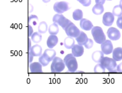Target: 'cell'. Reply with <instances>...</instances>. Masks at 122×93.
Wrapping results in <instances>:
<instances>
[{
  "mask_svg": "<svg viewBox=\"0 0 122 93\" xmlns=\"http://www.w3.org/2000/svg\"><path fill=\"white\" fill-rule=\"evenodd\" d=\"M63 30L65 31V33L68 36H70L72 38H77L80 35V31H80V29L72 22H70L67 26V27L64 29Z\"/></svg>",
  "mask_w": 122,
  "mask_h": 93,
  "instance_id": "8992f818",
  "label": "cell"
},
{
  "mask_svg": "<svg viewBox=\"0 0 122 93\" xmlns=\"http://www.w3.org/2000/svg\"><path fill=\"white\" fill-rule=\"evenodd\" d=\"M80 28L82 30L85 31H90L93 28V24L91 21L87 19H82L80 20Z\"/></svg>",
  "mask_w": 122,
  "mask_h": 93,
  "instance_id": "4fadbf2b",
  "label": "cell"
},
{
  "mask_svg": "<svg viewBox=\"0 0 122 93\" xmlns=\"http://www.w3.org/2000/svg\"><path fill=\"white\" fill-rule=\"evenodd\" d=\"M43 65L39 62H31L29 64V70L31 72H42Z\"/></svg>",
  "mask_w": 122,
  "mask_h": 93,
  "instance_id": "9a60e30c",
  "label": "cell"
},
{
  "mask_svg": "<svg viewBox=\"0 0 122 93\" xmlns=\"http://www.w3.org/2000/svg\"><path fill=\"white\" fill-rule=\"evenodd\" d=\"M30 51L33 56L39 57V56H41V54H42V48H41V46H39V45H38V44H36V45L33 46L31 47Z\"/></svg>",
  "mask_w": 122,
  "mask_h": 93,
  "instance_id": "ac0fdd59",
  "label": "cell"
},
{
  "mask_svg": "<svg viewBox=\"0 0 122 93\" xmlns=\"http://www.w3.org/2000/svg\"><path fill=\"white\" fill-rule=\"evenodd\" d=\"M113 58L116 61H120L122 60V48L118 47L113 50L112 52Z\"/></svg>",
  "mask_w": 122,
  "mask_h": 93,
  "instance_id": "e0dca14e",
  "label": "cell"
},
{
  "mask_svg": "<svg viewBox=\"0 0 122 93\" xmlns=\"http://www.w3.org/2000/svg\"><path fill=\"white\" fill-rule=\"evenodd\" d=\"M63 61L65 64V66L67 67L69 72H75L77 70L78 64L76 60V57H75L72 53L66 55Z\"/></svg>",
  "mask_w": 122,
  "mask_h": 93,
  "instance_id": "6da1fadb",
  "label": "cell"
},
{
  "mask_svg": "<svg viewBox=\"0 0 122 93\" xmlns=\"http://www.w3.org/2000/svg\"><path fill=\"white\" fill-rule=\"evenodd\" d=\"M99 63L107 69L109 72H114L117 68V61L114 58H110L108 57H103Z\"/></svg>",
  "mask_w": 122,
  "mask_h": 93,
  "instance_id": "3957f363",
  "label": "cell"
},
{
  "mask_svg": "<svg viewBox=\"0 0 122 93\" xmlns=\"http://www.w3.org/2000/svg\"><path fill=\"white\" fill-rule=\"evenodd\" d=\"M85 47L87 49H90L91 48H92L93 46V41L90 39V38H88V41H87V43L84 45Z\"/></svg>",
  "mask_w": 122,
  "mask_h": 93,
  "instance_id": "4dcf8cb0",
  "label": "cell"
},
{
  "mask_svg": "<svg viewBox=\"0 0 122 93\" xmlns=\"http://www.w3.org/2000/svg\"><path fill=\"white\" fill-rule=\"evenodd\" d=\"M102 51L105 55H109L113 52V44L110 40H106L104 43L101 44Z\"/></svg>",
  "mask_w": 122,
  "mask_h": 93,
  "instance_id": "ba28073f",
  "label": "cell"
},
{
  "mask_svg": "<svg viewBox=\"0 0 122 93\" xmlns=\"http://www.w3.org/2000/svg\"><path fill=\"white\" fill-rule=\"evenodd\" d=\"M103 57H104V53L102 51H94L92 55V58L93 61L97 62V63H99Z\"/></svg>",
  "mask_w": 122,
  "mask_h": 93,
  "instance_id": "d6986e66",
  "label": "cell"
},
{
  "mask_svg": "<svg viewBox=\"0 0 122 93\" xmlns=\"http://www.w3.org/2000/svg\"><path fill=\"white\" fill-rule=\"evenodd\" d=\"M53 23H56L60 26H61L63 29L67 27V26L71 22L69 19H66L63 15L61 14H56L53 17Z\"/></svg>",
  "mask_w": 122,
  "mask_h": 93,
  "instance_id": "5b68a950",
  "label": "cell"
},
{
  "mask_svg": "<svg viewBox=\"0 0 122 93\" xmlns=\"http://www.w3.org/2000/svg\"><path fill=\"white\" fill-rule=\"evenodd\" d=\"M33 33V29L32 28V26L29 24V26H28V36H29V37H31Z\"/></svg>",
  "mask_w": 122,
  "mask_h": 93,
  "instance_id": "d6a6232c",
  "label": "cell"
},
{
  "mask_svg": "<svg viewBox=\"0 0 122 93\" xmlns=\"http://www.w3.org/2000/svg\"><path fill=\"white\" fill-rule=\"evenodd\" d=\"M117 25L119 29H122V15L118 17V19L117 21Z\"/></svg>",
  "mask_w": 122,
  "mask_h": 93,
  "instance_id": "1f68e13d",
  "label": "cell"
},
{
  "mask_svg": "<svg viewBox=\"0 0 122 93\" xmlns=\"http://www.w3.org/2000/svg\"><path fill=\"white\" fill-rule=\"evenodd\" d=\"M94 71L95 72H105L106 69L102 65L101 63H98L97 65H95V67L94 68Z\"/></svg>",
  "mask_w": 122,
  "mask_h": 93,
  "instance_id": "83f0119b",
  "label": "cell"
},
{
  "mask_svg": "<svg viewBox=\"0 0 122 93\" xmlns=\"http://www.w3.org/2000/svg\"><path fill=\"white\" fill-rule=\"evenodd\" d=\"M58 42V38L56 35H51L47 39V46L49 48H54Z\"/></svg>",
  "mask_w": 122,
  "mask_h": 93,
  "instance_id": "5bb4252c",
  "label": "cell"
},
{
  "mask_svg": "<svg viewBox=\"0 0 122 93\" xmlns=\"http://www.w3.org/2000/svg\"><path fill=\"white\" fill-rule=\"evenodd\" d=\"M92 35L94 41L98 44H102L106 41V36L102 29L99 26H93L92 29Z\"/></svg>",
  "mask_w": 122,
  "mask_h": 93,
  "instance_id": "7a4b0ae2",
  "label": "cell"
},
{
  "mask_svg": "<svg viewBox=\"0 0 122 93\" xmlns=\"http://www.w3.org/2000/svg\"><path fill=\"white\" fill-rule=\"evenodd\" d=\"M119 6L122 9V0H120V2H119Z\"/></svg>",
  "mask_w": 122,
  "mask_h": 93,
  "instance_id": "ab89813d",
  "label": "cell"
},
{
  "mask_svg": "<svg viewBox=\"0 0 122 93\" xmlns=\"http://www.w3.org/2000/svg\"><path fill=\"white\" fill-rule=\"evenodd\" d=\"M38 62H40L43 67H45V66H47L48 65V63L49 62L45 58V57L42 55V56H39V59H38Z\"/></svg>",
  "mask_w": 122,
  "mask_h": 93,
  "instance_id": "f1b7e54d",
  "label": "cell"
},
{
  "mask_svg": "<svg viewBox=\"0 0 122 93\" xmlns=\"http://www.w3.org/2000/svg\"><path fill=\"white\" fill-rule=\"evenodd\" d=\"M69 4L67 1H58L56 2L53 5V9L58 14H62V13L68 11L70 9Z\"/></svg>",
  "mask_w": 122,
  "mask_h": 93,
  "instance_id": "52a82bcc",
  "label": "cell"
},
{
  "mask_svg": "<svg viewBox=\"0 0 122 93\" xmlns=\"http://www.w3.org/2000/svg\"><path fill=\"white\" fill-rule=\"evenodd\" d=\"M114 21V15L111 12H106L102 17V23L105 26H111Z\"/></svg>",
  "mask_w": 122,
  "mask_h": 93,
  "instance_id": "9c48e42d",
  "label": "cell"
},
{
  "mask_svg": "<svg viewBox=\"0 0 122 93\" xmlns=\"http://www.w3.org/2000/svg\"><path fill=\"white\" fill-rule=\"evenodd\" d=\"M105 1H106V0H95V2H96V4H101V5H103V4L105 3Z\"/></svg>",
  "mask_w": 122,
  "mask_h": 93,
  "instance_id": "d590c367",
  "label": "cell"
},
{
  "mask_svg": "<svg viewBox=\"0 0 122 93\" xmlns=\"http://www.w3.org/2000/svg\"><path fill=\"white\" fill-rule=\"evenodd\" d=\"M84 53V48L83 46L81 45H74L73 47L72 48V54L77 58V57H80L83 55Z\"/></svg>",
  "mask_w": 122,
  "mask_h": 93,
  "instance_id": "8fae6325",
  "label": "cell"
},
{
  "mask_svg": "<svg viewBox=\"0 0 122 93\" xmlns=\"http://www.w3.org/2000/svg\"><path fill=\"white\" fill-rule=\"evenodd\" d=\"M72 17L75 21H80L83 19V12L81 9H75L72 13Z\"/></svg>",
  "mask_w": 122,
  "mask_h": 93,
  "instance_id": "603a6c76",
  "label": "cell"
},
{
  "mask_svg": "<svg viewBox=\"0 0 122 93\" xmlns=\"http://www.w3.org/2000/svg\"><path fill=\"white\" fill-rule=\"evenodd\" d=\"M75 45V40L72 37L67 36L64 40V46L67 49H72L73 46Z\"/></svg>",
  "mask_w": 122,
  "mask_h": 93,
  "instance_id": "ffe728a7",
  "label": "cell"
},
{
  "mask_svg": "<svg viewBox=\"0 0 122 93\" xmlns=\"http://www.w3.org/2000/svg\"><path fill=\"white\" fill-rule=\"evenodd\" d=\"M48 32L51 35H56L59 32V27L58 24L56 23H53L51 24L48 27Z\"/></svg>",
  "mask_w": 122,
  "mask_h": 93,
  "instance_id": "7402d4cb",
  "label": "cell"
},
{
  "mask_svg": "<svg viewBox=\"0 0 122 93\" xmlns=\"http://www.w3.org/2000/svg\"><path fill=\"white\" fill-rule=\"evenodd\" d=\"M38 31L41 34H44L46 33V31H48V25L46 24V22L45 21H41L38 26Z\"/></svg>",
  "mask_w": 122,
  "mask_h": 93,
  "instance_id": "cb8c5ba5",
  "label": "cell"
},
{
  "mask_svg": "<svg viewBox=\"0 0 122 93\" xmlns=\"http://www.w3.org/2000/svg\"><path fill=\"white\" fill-rule=\"evenodd\" d=\"M77 1H78L84 6H89L91 4V0H77Z\"/></svg>",
  "mask_w": 122,
  "mask_h": 93,
  "instance_id": "f546056e",
  "label": "cell"
},
{
  "mask_svg": "<svg viewBox=\"0 0 122 93\" xmlns=\"http://www.w3.org/2000/svg\"><path fill=\"white\" fill-rule=\"evenodd\" d=\"M117 72H122V62H121L119 65H117Z\"/></svg>",
  "mask_w": 122,
  "mask_h": 93,
  "instance_id": "e575fe53",
  "label": "cell"
},
{
  "mask_svg": "<svg viewBox=\"0 0 122 93\" xmlns=\"http://www.w3.org/2000/svg\"><path fill=\"white\" fill-rule=\"evenodd\" d=\"M43 56L45 57V58L48 61V62H51L54 58L56 56V52L55 50L52 49V48H49V49H46L45 50V51L43 52Z\"/></svg>",
  "mask_w": 122,
  "mask_h": 93,
  "instance_id": "7c38bea8",
  "label": "cell"
},
{
  "mask_svg": "<svg viewBox=\"0 0 122 93\" xmlns=\"http://www.w3.org/2000/svg\"><path fill=\"white\" fill-rule=\"evenodd\" d=\"M31 40L35 43H38L42 40V36L41 33L39 32H34L31 36Z\"/></svg>",
  "mask_w": 122,
  "mask_h": 93,
  "instance_id": "d4e9b609",
  "label": "cell"
},
{
  "mask_svg": "<svg viewBox=\"0 0 122 93\" xmlns=\"http://www.w3.org/2000/svg\"><path fill=\"white\" fill-rule=\"evenodd\" d=\"M30 6H31V5H30V4H29V13H30V11H32V10H33V6L30 8Z\"/></svg>",
  "mask_w": 122,
  "mask_h": 93,
  "instance_id": "74e56055",
  "label": "cell"
},
{
  "mask_svg": "<svg viewBox=\"0 0 122 93\" xmlns=\"http://www.w3.org/2000/svg\"><path fill=\"white\" fill-rule=\"evenodd\" d=\"M65 64L64 61L59 57H55L51 63V72H61L65 70Z\"/></svg>",
  "mask_w": 122,
  "mask_h": 93,
  "instance_id": "277c9868",
  "label": "cell"
},
{
  "mask_svg": "<svg viewBox=\"0 0 122 93\" xmlns=\"http://www.w3.org/2000/svg\"><path fill=\"white\" fill-rule=\"evenodd\" d=\"M28 22H29V25L35 26L37 25V24L38 22V18L36 15H30L28 18Z\"/></svg>",
  "mask_w": 122,
  "mask_h": 93,
  "instance_id": "484cf974",
  "label": "cell"
},
{
  "mask_svg": "<svg viewBox=\"0 0 122 93\" xmlns=\"http://www.w3.org/2000/svg\"><path fill=\"white\" fill-rule=\"evenodd\" d=\"M29 47H28V50L30 51V48H31V42H30V39L29 38Z\"/></svg>",
  "mask_w": 122,
  "mask_h": 93,
  "instance_id": "8d00e7d4",
  "label": "cell"
},
{
  "mask_svg": "<svg viewBox=\"0 0 122 93\" xmlns=\"http://www.w3.org/2000/svg\"><path fill=\"white\" fill-rule=\"evenodd\" d=\"M107 36L110 40L112 41H117L121 37V33L117 29L114 27H109L107 31Z\"/></svg>",
  "mask_w": 122,
  "mask_h": 93,
  "instance_id": "30bf717a",
  "label": "cell"
},
{
  "mask_svg": "<svg viewBox=\"0 0 122 93\" xmlns=\"http://www.w3.org/2000/svg\"><path fill=\"white\" fill-rule=\"evenodd\" d=\"M75 40L77 41V42L79 45L84 46L87 43V41H88V37L85 32L82 31H80V35L77 38H75Z\"/></svg>",
  "mask_w": 122,
  "mask_h": 93,
  "instance_id": "2e32d148",
  "label": "cell"
},
{
  "mask_svg": "<svg viewBox=\"0 0 122 93\" xmlns=\"http://www.w3.org/2000/svg\"><path fill=\"white\" fill-rule=\"evenodd\" d=\"M104 11V8L103 5L101 4H95L92 8V12L96 15H100L102 14Z\"/></svg>",
  "mask_w": 122,
  "mask_h": 93,
  "instance_id": "44dd1931",
  "label": "cell"
},
{
  "mask_svg": "<svg viewBox=\"0 0 122 93\" xmlns=\"http://www.w3.org/2000/svg\"><path fill=\"white\" fill-rule=\"evenodd\" d=\"M29 52H28V56H29V63L30 64L33 61V54L31 53V52H30V51H28Z\"/></svg>",
  "mask_w": 122,
  "mask_h": 93,
  "instance_id": "836d02e7",
  "label": "cell"
},
{
  "mask_svg": "<svg viewBox=\"0 0 122 93\" xmlns=\"http://www.w3.org/2000/svg\"><path fill=\"white\" fill-rule=\"evenodd\" d=\"M112 14L115 16H120L122 15V9L119 6V5H116L112 10Z\"/></svg>",
  "mask_w": 122,
  "mask_h": 93,
  "instance_id": "4316f807",
  "label": "cell"
},
{
  "mask_svg": "<svg viewBox=\"0 0 122 93\" xmlns=\"http://www.w3.org/2000/svg\"><path fill=\"white\" fill-rule=\"evenodd\" d=\"M108 1H112V0H108Z\"/></svg>",
  "mask_w": 122,
  "mask_h": 93,
  "instance_id": "60d3db41",
  "label": "cell"
},
{
  "mask_svg": "<svg viewBox=\"0 0 122 93\" xmlns=\"http://www.w3.org/2000/svg\"><path fill=\"white\" fill-rule=\"evenodd\" d=\"M44 3H48L49 1H51V0H42Z\"/></svg>",
  "mask_w": 122,
  "mask_h": 93,
  "instance_id": "f35d334b",
  "label": "cell"
}]
</instances>
